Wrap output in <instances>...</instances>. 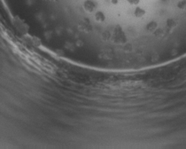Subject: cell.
I'll return each mask as SVG.
<instances>
[{
    "label": "cell",
    "mask_w": 186,
    "mask_h": 149,
    "mask_svg": "<svg viewBox=\"0 0 186 149\" xmlns=\"http://www.w3.org/2000/svg\"><path fill=\"white\" fill-rule=\"evenodd\" d=\"M177 7L180 10H186V0H181L177 3Z\"/></svg>",
    "instance_id": "cell-1"
}]
</instances>
